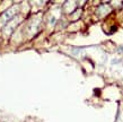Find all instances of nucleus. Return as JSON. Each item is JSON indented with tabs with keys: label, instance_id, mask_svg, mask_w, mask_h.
<instances>
[{
	"label": "nucleus",
	"instance_id": "1",
	"mask_svg": "<svg viewBox=\"0 0 123 122\" xmlns=\"http://www.w3.org/2000/svg\"><path fill=\"white\" fill-rule=\"evenodd\" d=\"M18 9H19V6H12L11 8H9L7 11H5L4 14L1 15L0 17V23L2 22H8V20H11V19H14L16 17V15H18L17 13H18Z\"/></svg>",
	"mask_w": 123,
	"mask_h": 122
}]
</instances>
